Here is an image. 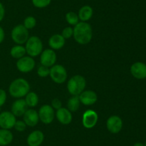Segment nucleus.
<instances>
[{
    "instance_id": "1",
    "label": "nucleus",
    "mask_w": 146,
    "mask_h": 146,
    "mask_svg": "<svg viewBox=\"0 0 146 146\" xmlns=\"http://www.w3.org/2000/svg\"><path fill=\"white\" fill-rule=\"evenodd\" d=\"M74 40L79 44H87L91 41L93 30L91 26L86 21H79L74 27Z\"/></svg>"
},
{
    "instance_id": "2",
    "label": "nucleus",
    "mask_w": 146,
    "mask_h": 146,
    "mask_svg": "<svg viewBox=\"0 0 146 146\" xmlns=\"http://www.w3.org/2000/svg\"><path fill=\"white\" fill-rule=\"evenodd\" d=\"M30 92L29 83L24 78L13 80L9 87V92L14 98H22Z\"/></svg>"
},
{
    "instance_id": "3",
    "label": "nucleus",
    "mask_w": 146,
    "mask_h": 146,
    "mask_svg": "<svg viewBox=\"0 0 146 146\" xmlns=\"http://www.w3.org/2000/svg\"><path fill=\"white\" fill-rule=\"evenodd\" d=\"M86 86V79L80 74H76L68 80L67 90L72 96H78Z\"/></svg>"
},
{
    "instance_id": "4",
    "label": "nucleus",
    "mask_w": 146,
    "mask_h": 146,
    "mask_svg": "<svg viewBox=\"0 0 146 146\" xmlns=\"http://www.w3.org/2000/svg\"><path fill=\"white\" fill-rule=\"evenodd\" d=\"M25 49L29 56L31 57H37L43 51L42 41L37 36H31L29 37L25 43Z\"/></svg>"
},
{
    "instance_id": "5",
    "label": "nucleus",
    "mask_w": 146,
    "mask_h": 146,
    "mask_svg": "<svg viewBox=\"0 0 146 146\" xmlns=\"http://www.w3.org/2000/svg\"><path fill=\"white\" fill-rule=\"evenodd\" d=\"M11 39L17 44H24L27 42L29 37V30L23 24L15 26L11 30Z\"/></svg>"
},
{
    "instance_id": "6",
    "label": "nucleus",
    "mask_w": 146,
    "mask_h": 146,
    "mask_svg": "<svg viewBox=\"0 0 146 146\" xmlns=\"http://www.w3.org/2000/svg\"><path fill=\"white\" fill-rule=\"evenodd\" d=\"M49 75L51 79L57 84H62L67 80V71L65 67L61 64H54L50 68Z\"/></svg>"
},
{
    "instance_id": "7",
    "label": "nucleus",
    "mask_w": 146,
    "mask_h": 146,
    "mask_svg": "<svg viewBox=\"0 0 146 146\" xmlns=\"http://www.w3.org/2000/svg\"><path fill=\"white\" fill-rule=\"evenodd\" d=\"M39 120L45 125L52 123L55 117L54 109L49 104H44L39 108L38 112Z\"/></svg>"
},
{
    "instance_id": "8",
    "label": "nucleus",
    "mask_w": 146,
    "mask_h": 146,
    "mask_svg": "<svg viewBox=\"0 0 146 146\" xmlns=\"http://www.w3.org/2000/svg\"><path fill=\"white\" fill-rule=\"evenodd\" d=\"M36 63L33 57L30 56H24L19 59L16 63L17 70L22 73L30 72L35 67Z\"/></svg>"
},
{
    "instance_id": "9",
    "label": "nucleus",
    "mask_w": 146,
    "mask_h": 146,
    "mask_svg": "<svg viewBox=\"0 0 146 146\" xmlns=\"http://www.w3.org/2000/svg\"><path fill=\"white\" fill-rule=\"evenodd\" d=\"M57 57L56 52L52 49H46L43 50L40 56V62L41 65L47 67H51L56 64Z\"/></svg>"
},
{
    "instance_id": "10",
    "label": "nucleus",
    "mask_w": 146,
    "mask_h": 146,
    "mask_svg": "<svg viewBox=\"0 0 146 146\" xmlns=\"http://www.w3.org/2000/svg\"><path fill=\"white\" fill-rule=\"evenodd\" d=\"M16 117L11 112L4 111L0 113V127L1 129L10 130L14 127Z\"/></svg>"
},
{
    "instance_id": "11",
    "label": "nucleus",
    "mask_w": 146,
    "mask_h": 146,
    "mask_svg": "<svg viewBox=\"0 0 146 146\" xmlns=\"http://www.w3.org/2000/svg\"><path fill=\"white\" fill-rule=\"evenodd\" d=\"M98 120V115L96 112L93 110H88L83 114L82 124L86 128L91 129L95 127Z\"/></svg>"
},
{
    "instance_id": "12",
    "label": "nucleus",
    "mask_w": 146,
    "mask_h": 146,
    "mask_svg": "<svg viewBox=\"0 0 146 146\" xmlns=\"http://www.w3.org/2000/svg\"><path fill=\"white\" fill-rule=\"evenodd\" d=\"M106 127L110 133L117 134L123 128V120L119 116L111 115L106 121Z\"/></svg>"
},
{
    "instance_id": "13",
    "label": "nucleus",
    "mask_w": 146,
    "mask_h": 146,
    "mask_svg": "<svg viewBox=\"0 0 146 146\" xmlns=\"http://www.w3.org/2000/svg\"><path fill=\"white\" fill-rule=\"evenodd\" d=\"M133 77L138 80L146 78V64L141 62H136L131 65L130 68Z\"/></svg>"
},
{
    "instance_id": "14",
    "label": "nucleus",
    "mask_w": 146,
    "mask_h": 146,
    "mask_svg": "<svg viewBox=\"0 0 146 146\" xmlns=\"http://www.w3.org/2000/svg\"><path fill=\"white\" fill-rule=\"evenodd\" d=\"M80 102L81 104L84 105L89 106L95 104L98 100L97 94L93 90H84L81 94L78 95Z\"/></svg>"
},
{
    "instance_id": "15",
    "label": "nucleus",
    "mask_w": 146,
    "mask_h": 146,
    "mask_svg": "<svg viewBox=\"0 0 146 146\" xmlns=\"http://www.w3.org/2000/svg\"><path fill=\"white\" fill-rule=\"evenodd\" d=\"M24 122L29 127H35L39 121L38 112L34 109H27L23 115Z\"/></svg>"
},
{
    "instance_id": "16",
    "label": "nucleus",
    "mask_w": 146,
    "mask_h": 146,
    "mask_svg": "<svg viewBox=\"0 0 146 146\" xmlns=\"http://www.w3.org/2000/svg\"><path fill=\"white\" fill-rule=\"evenodd\" d=\"M44 140V134L41 130H34L28 135L27 143L29 146H40Z\"/></svg>"
},
{
    "instance_id": "17",
    "label": "nucleus",
    "mask_w": 146,
    "mask_h": 146,
    "mask_svg": "<svg viewBox=\"0 0 146 146\" xmlns=\"http://www.w3.org/2000/svg\"><path fill=\"white\" fill-rule=\"evenodd\" d=\"M56 117L58 121L61 124L64 125H69L71 123L73 119L71 112L69 111L66 107H62L58 109V110H57L56 113Z\"/></svg>"
},
{
    "instance_id": "18",
    "label": "nucleus",
    "mask_w": 146,
    "mask_h": 146,
    "mask_svg": "<svg viewBox=\"0 0 146 146\" xmlns=\"http://www.w3.org/2000/svg\"><path fill=\"white\" fill-rule=\"evenodd\" d=\"M27 109L28 106L24 99L19 98L13 102L11 105V113L14 115L15 117H21L24 115Z\"/></svg>"
},
{
    "instance_id": "19",
    "label": "nucleus",
    "mask_w": 146,
    "mask_h": 146,
    "mask_svg": "<svg viewBox=\"0 0 146 146\" xmlns=\"http://www.w3.org/2000/svg\"><path fill=\"white\" fill-rule=\"evenodd\" d=\"M66 40L60 34H54L48 40V45L54 50H58L62 48Z\"/></svg>"
},
{
    "instance_id": "20",
    "label": "nucleus",
    "mask_w": 146,
    "mask_h": 146,
    "mask_svg": "<svg viewBox=\"0 0 146 146\" xmlns=\"http://www.w3.org/2000/svg\"><path fill=\"white\" fill-rule=\"evenodd\" d=\"M94 14V10L89 5H84L78 11V18L81 21H86L90 20Z\"/></svg>"
},
{
    "instance_id": "21",
    "label": "nucleus",
    "mask_w": 146,
    "mask_h": 146,
    "mask_svg": "<svg viewBox=\"0 0 146 146\" xmlns=\"http://www.w3.org/2000/svg\"><path fill=\"white\" fill-rule=\"evenodd\" d=\"M14 135L10 130L0 128V146H7L11 144Z\"/></svg>"
},
{
    "instance_id": "22",
    "label": "nucleus",
    "mask_w": 146,
    "mask_h": 146,
    "mask_svg": "<svg viewBox=\"0 0 146 146\" xmlns=\"http://www.w3.org/2000/svg\"><path fill=\"white\" fill-rule=\"evenodd\" d=\"M26 54H27V52H26L25 47L20 45V44L14 46L10 50V54L11 57L14 59H17V60L24 57Z\"/></svg>"
},
{
    "instance_id": "23",
    "label": "nucleus",
    "mask_w": 146,
    "mask_h": 146,
    "mask_svg": "<svg viewBox=\"0 0 146 146\" xmlns=\"http://www.w3.org/2000/svg\"><path fill=\"white\" fill-rule=\"evenodd\" d=\"M26 103L27 106L29 107H34L38 104V96L34 92H29L27 95L25 96Z\"/></svg>"
},
{
    "instance_id": "24",
    "label": "nucleus",
    "mask_w": 146,
    "mask_h": 146,
    "mask_svg": "<svg viewBox=\"0 0 146 146\" xmlns=\"http://www.w3.org/2000/svg\"><path fill=\"white\" fill-rule=\"evenodd\" d=\"M80 104L81 102L78 98V96H71L67 102V109L71 113L76 112L79 109Z\"/></svg>"
},
{
    "instance_id": "25",
    "label": "nucleus",
    "mask_w": 146,
    "mask_h": 146,
    "mask_svg": "<svg viewBox=\"0 0 146 146\" xmlns=\"http://www.w3.org/2000/svg\"><path fill=\"white\" fill-rule=\"evenodd\" d=\"M66 21L67 23L70 24V25L75 26L79 22V18L76 13L74 12V11H69V12L66 13L65 16Z\"/></svg>"
},
{
    "instance_id": "26",
    "label": "nucleus",
    "mask_w": 146,
    "mask_h": 146,
    "mask_svg": "<svg viewBox=\"0 0 146 146\" xmlns=\"http://www.w3.org/2000/svg\"><path fill=\"white\" fill-rule=\"evenodd\" d=\"M23 25L28 30L34 28L35 26L36 25V19L33 16H29L25 18Z\"/></svg>"
},
{
    "instance_id": "27",
    "label": "nucleus",
    "mask_w": 146,
    "mask_h": 146,
    "mask_svg": "<svg viewBox=\"0 0 146 146\" xmlns=\"http://www.w3.org/2000/svg\"><path fill=\"white\" fill-rule=\"evenodd\" d=\"M33 5L36 8L42 9L48 7L51 2V0H31Z\"/></svg>"
},
{
    "instance_id": "28",
    "label": "nucleus",
    "mask_w": 146,
    "mask_h": 146,
    "mask_svg": "<svg viewBox=\"0 0 146 146\" xmlns=\"http://www.w3.org/2000/svg\"><path fill=\"white\" fill-rule=\"evenodd\" d=\"M50 69L49 67H47L46 66L41 65L38 67L37 70V74L41 77H46L49 75Z\"/></svg>"
},
{
    "instance_id": "29",
    "label": "nucleus",
    "mask_w": 146,
    "mask_h": 146,
    "mask_svg": "<svg viewBox=\"0 0 146 146\" xmlns=\"http://www.w3.org/2000/svg\"><path fill=\"white\" fill-rule=\"evenodd\" d=\"M74 34V28H72L71 27H67L63 29L62 33H61V35L64 37L65 40H68L70 39Z\"/></svg>"
},
{
    "instance_id": "30",
    "label": "nucleus",
    "mask_w": 146,
    "mask_h": 146,
    "mask_svg": "<svg viewBox=\"0 0 146 146\" xmlns=\"http://www.w3.org/2000/svg\"><path fill=\"white\" fill-rule=\"evenodd\" d=\"M27 125L24 123V120H17L14 125V128L18 132H24L27 128Z\"/></svg>"
},
{
    "instance_id": "31",
    "label": "nucleus",
    "mask_w": 146,
    "mask_h": 146,
    "mask_svg": "<svg viewBox=\"0 0 146 146\" xmlns=\"http://www.w3.org/2000/svg\"><path fill=\"white\" fill-rule=\"evenodd\" d=\"M51 107L54 109V110H58L62 107V103L61 101L58 98H54V100L51 101Z\"/></svg>"
},
{
    "instance_id": "32",
    "label": "nucleus",
    "mask_w": 146,
    "mask_h": 146,
    "mask_svg": "<svg viewBox=\"0 0 146 146\" xmlns=\"http://www.w3.org/2000/svg\"><path fill=\"white\" fill-rule=\"evenodd\" d=\"M7 100V92L5 90L0 88V107L4 104Z\"/></svg>"
},
{
    "instance_id": "33",
    "label": "nucleus",
    "mask_w": 146,
    "mask_h": 146,
    "mask_svg": "<svg viewBox=\"0 0 146 146\" xmlns=\"http://www.w3.org/2000/svg\"><path fill=\"white\" fill-rule=\"evenodd\" d=\"M5 15V8L1 2H0V22L3 20Z\"/></svg>"
},
{
    "instance_id": "34",
    "label": "nucleus",
    "mask_w": 146,
    "mask_h": 146,
    "mask_svg": "<svg viewBox=\"0 0 146 146\" xmlns=\"http://www.w3.org/2000/svg\"><path fill=\"white\" fill-rule=\"evenodd\" d=\"M5 37V33H4V30L2 27L0 26V44L3 42Z\"/></svg>"
},
{
    "instance_id": "35",
    "label": "nucleus",
    "mask_w": 146,
    "mask_h": 146,
    "mask_svg": "<svg viewBox=\"0 0 146 146\" xmlns=\"http://www.w3.org/2000/svg\"><path fill=\"white\" fill-rule=\"evenodd\" d=\"M133 146H145L143 143H140V142H138V143H135V144L133 145Z\"/></svg>"
},
{
    "instance_id": "36",
    "label": "nucleus",
    "mask_w": 146,
    "mask_h": 146,
    "mask_svg": "<svg viewBox=\"0 0 146 146\" xmlns=\"http://www.w3.org/2000/svg\"><path fill=\"white\" fill-rule=\"evenodd\" d=\"M144 145H145V146H146V141H145V144H144Z\"/></svg>"
}]
</instances>
